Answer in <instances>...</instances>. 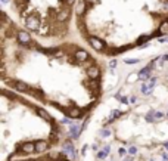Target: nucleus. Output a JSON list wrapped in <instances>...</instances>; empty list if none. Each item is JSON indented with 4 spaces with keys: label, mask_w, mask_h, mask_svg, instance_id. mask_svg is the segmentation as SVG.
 <instances>
[{
    "label": "nucleus",
    "mask_w": 168,
    "mask_h": 161,
    "mask_svg": "<svg viewBox=\"0 0 168 161\" xmlns=\"http://www.w3.org/2000/svg\"><path fill=\"white\" fill-rule=\"evenodd\" d=\"M22 21L30 18L37 19L41 25V31L59 25V16L64 12L72 13L77 9L80 0H9Z\"/></svg>",
    "instance_id": "1"
},
{
    "label": "nucleus",
    "mask_w": 168,
    "mask_h": 161,
    "mask_svg": "<svg viewBox=\"0 0 168 161\" xmlns=\"http://www.w3.org/2000/svg\"><path fill=\"white\" fill-rule=\"evenodd\" d=\"M18 39H19L21 43H25V45L31 43V37H30V34H27V33H24V31H19V33H18Z\"/></svg>",
    "instance_id": "2"
},
{
    "label": "nucleus",
    "mask_w": 168,
    "mask_h": 161,
    "mask_svg": "<svg viewBox=\"0 0 168 161\" xmlns=\"http://www.w3.org/2000/svg\"><path fill=\"white\" fill-rule=\"evenodd\" d=\"M152 65H153V62L150 64L149 67H146V68H143V70H141V71L139 73V77H140L141 81H145V80L149 77V73H150V68H152Z\"/></svg>",
    "instance_id": "3"
},
{
    "label": "nucleus",
    "mask_w": 168,
    "mask_h": 161,
    "mask_svg": "<svg viewBox=\"0 0 168 161\" xmlns=\"http://www.w3.org/2000/svg\"><path fill=\"white\" fill-rule=\"evenodd\" d=\"M90 43H92V46L96 47V49H102V46H103L102 41H100L99 39H96V37H92V39H90Z\"/></svg>",
    "instance_id": "4"
},
{
    "label": "nucleus",
    "mask_w": 168,
    "mask_h": 161,
    "mask_svg": "<svg viewBox=\"0 0 168 161\" xmlns=\"http://www.w3.org/2000/svg\"><path fill=\"white\" fill-rule=\"evenodd\" d=\"M15 87L18 90H22V92H28L30 90V87L27 86V84H24V83H15Z\"/></svg>",
    "instance_id": "5"
},
{
    "label": "nucleus",
    "mask_w": 168,
    "mask_h": 161,
    "mask_svg": "<svg viewBox=\"0 0 168 161\" xmlns=\"http://www.w3.org/2000/svg\"><path fill=\"white\" fill-rule=\"evenodd\" d=\"M109 149H111L109 146H105V148H103V149H102V151L99 152V154H97V157H99V158H105L106 155L109 154Z\"/></svg>",
    "instance_id": "6"
},
{
    "label": "nucleus",
    "mask_w": 168,
    "mask_h": 161,
    "mask_svg": "<svg viewBox=\"0 0 168 161\" xmlns=\"http://www.w3.org/2000/svg\"><path fill=\"white\" fill-rule=\"evenodd\" d=\"M46 146H47V143H46V142H40V143H37V145H35V151L41 152V151L46 149Z\"/></svg>",
    "instance_id": "7"
},
{
    "label": "nucleus",
    "mask_w": 168,
    "mask_h": 161,
    "mask_svg": "<svg viewBox=\"0 0 168 161\" xmlns=\"http://www.w3.org/2000/svg\"><path fill=\"white\" fill-rule=\"evenodd\" d=\"M65 149H66V152L71 155V158H74V148H72V145L71 143H66L65 145Z\"/></svg>",
    "instance_id": "8"
},
{
    "label": "nucleus",
    "mask_w": 168,
    "mask_h": 161,
    "mask_svg": "<svg viewBox=\"0 0 168 161\" xmlns=\"http://www.w3.org/2000/svg\"><path fill=\"white\" fill-rule=\"evenodd\" d=\"M77 58L81 59V61H84V59L88 58V55H87V52H84V50H80V52H77Z\"/></svg>",
    "instance_id": "9"
},
{
    "label": "nucleus",
    "mask_w": 168,
    "mask_h": 161,
    "mask_svg": "<svg viewBox=\"0 0 168 161\" xmlns=\"http://www.w3.org/2000/svg\"><path fill=\"white\" fill-rule=\"evenodd\" d=\"M140 90H141V93H145V95H150V92H152V89H150L149 86H146V84H141Z\"/></svg>",
    "instance_id": "10"
},
{
    "label": "nucleus",
    "mask_w": 168,
    "mask_h": 161,
    "mask_svg": "<svg viewBox=\"0 0 168 161\" xmlns=\"http://www.w3.org/2000/svg\"><path fill=\"white\" fill-rule=\"evenodd\" d=\"M78 130H80L78 126H72V127H71V130H69V132H71V136H72V138H77V136H78Z\"/></svg>",
    "instance_id": "11"
},
{
    "label": "nucleus",
    "mask_w": 168,
    "mask_h": 161,
    "mask_svg": "<svg viewBox=\"0 0 168 161\" xmlns=\"http://www.w3.org/2000/svg\"><path fill=\"white\" fill-rule=\"evenodd\" d=\"M34 149H35V145H33V143H25L24 145V151H27V152H31Z\"/></svg>",
    "instance_id": "12"
},
{
    "label": "nucleus",
    "mask_w": 168,
    "mask_h": 161,
    "mask_svg": "<svg viewBox=\"0 0 168 161\" xmlns=\"http://www.w3.org/2000/svg\"><path fill=\"white\" fill-rule=\"evenodd\" d=\"M88 75H90V77H97V75H99V71H97L96 68H90L88 70Z\"/></svg>",
    "instance_id": "13"
},
{
    "label": "nucleus",
    "mask_w": 168,
    "mask_h": 161,
    "mask_svg": "<svg viewBox=\"0 0 168 161\" xmlns=\"http://www.w3.org/2000/svg\"><path fill=\"white\" fill-rule=\"evenodd\" d=\"M111 134V130L109 129H103V130H100V136H103V138H108Z\"/></svg>",
    "instance_id": "14"
},
{
    "label": "nucleus",
    "mask_w": 168,
    "mask_h": 161,
    "mask_svg": "<svg viewBox=\"0 0 168 161\" xmlns=\"http://www.w3.org/2000/svg\"><path fill=\"white\" fill-rule=\"evenodd\" d=\"M80 115H81V112H80L78 109H72V111H71V117L72 118H78Z\"/></svg>",
    "instance_id": "15"
},
{
    "label": "nucleus",
    "mask_w": 168,
    "mask_h": 161,
    "mask_svg": "<svg viewBox=\"0 0 168 161\" xmlns=\"http://www.w3.org/2000/svg\"><path fill=\"white\" fill-rule=\"evenodd\" d=\"M128 154H130V155H134V154H137V149H136V146H130V148H128Z\"/></svg>",
    "instance_id": "16"
},
{
    "label": "nucleus",
    "mask_w": 168,
    "mask_h": 161,
    "mask_svg": "<svg viewBox=\"0 0 168 161\" xmlns=\"http://www.w3.org/2000/svg\"><path fill=\"white\" fill-rule=\"evenodd\" d=\"M155 84H156V79H155V77L149 80V87H150V89H152V87L155 86Z\"/></svg>",
    "instance_id": "17"
},
{
    "label": "nucleus",
    "mask_w": 168,
    "mask_h": 161,
    "mask_svg": "<svg viewBox=\"0 0 168 161\" xmlns=\"http://www.w3.org/2000/svg\"><path fill=\"white\" fill-rule=\"evenodd\" d=\"M153 115H155L156 120H161V118L164 117V114H162V112H153Z\"/></svg>",
    "instance_id": "18"
},
{
    "label": "nucleus",
    "mask_w": 168,
    "mask_h": 161,
    "mask_svg": "<svg viewBox=\"0 0 168 161\" xmlns=\"http://www.w3.org/2000/svg\"><path fill=\"white\" fill-rule=\"evenodd\" d=\"M37 111H39V114H40V115H43V117H49V115H47V112L44 111V109H37Z\"/></svg>",
    "instance_id": "19"
},
{
    "label": "nucleus",
    "mask_w": 168,
    "mask_h": 161,
    "mask_svg": "<svg viewBox=\"0 0 168 161\" xmlns=\"http://www.w3.org/2000/svg\"><path fill=\"white\" fill-rule=\"evenodd\" d=\"M126 62L127 64H136V62H139L137 59H126Z\"/></svg>",
    "instance_id": "20"
},
{
    "label": "nucleus",
    "mask_w": 168,
    "mask_h": 161,
    "mask_svg": "<svg viewBox=\"0 0 168 161\" xmlns=\"http://www.w3.org/2000/svg\"><path fill=\"white\" fill-rule=\"evenodd\" d=\"M118 115H121V112H120V111H114V112H112V120H114V118H117Z\"/></svg>",
    "instance_id": "21"
},
{
    "label": "nucleus",
    "mask_w": 168,
    "mask_h": 161,
    "mask_svg": "<svg viewBox=\"0 0 168 161\" xmlns=\"http://www.w3.org/2000/svg\"><path fill=\"white\" fill-rule=\"evenodd\" d=\"M109 67H112V68H114V67H117V61H111L109 62Z\"/></svg>",
    "instance_id": "22"
},
{
    "label": "nucleus",
    "mask_w": 168,
    "mask_h": 161,
    "mask_svg": "<svg viewBox=\"0 0 168 161\" xmlns=\"http://www.w3.org/2000/svg\"><path fill=\"white\" fill-rule=\"evenodd\" d=\"M162 160L164 161H168V154H165V152H164V154H162Z\"/></svg>",
    "instance_id": "23"
},
{
    "label": "nucleus",
    "mask_w": 168,
    "mask_h": 161,
    "mask_svg": "<svg viewBox=\"0 0 168 161\" xmlns=\"http://www.w3.org/2000/svg\"><path fill=\"white\" fill-rule=\"evenodd\" d=\"M161 59H162V61H168V55H164Z\"/></svg>",
    "instance_id": "24"
},
{
    "label": "nucleus",
    "mask_w": 168,
    "mask_h": 161,
    "mask_svg": "<svg viewBox=\"0 0 168 161\" xmlns=\"http://www.w3.org/2000/svg\"><path fill=\"white\" fill-rule=\"evenodd\" d=\"M124 161H133V160H131L130 157H127V158H126V160H124Z\"/></svg>",
    "instance_id": "25"
},
{
    "label": "nucleus",
    "mask_w": 168,
    "mask_h": 161,
    "mask_svg": "<svg viewBox=\"0 0 168 161\" xmlns=\"http://www.w3.org/2000/svg\"><path fill=\"white\" fill-rule=\"evenodd\" d=\"M165 148H167V149H168V142H167V143H165Z\"/></svg>",
    "instance_id": "26"
}]
</instances>
